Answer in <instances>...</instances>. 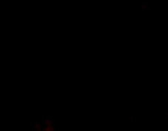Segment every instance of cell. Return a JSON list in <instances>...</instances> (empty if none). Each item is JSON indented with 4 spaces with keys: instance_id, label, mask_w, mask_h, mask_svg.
<instances>
[{
    "instance_id": "obj_1",
    "label": "cell",
    "mask_w": 168,
    "mask_h": 131,
    "mask_svg": "<svg viewBox=\"0 0 168 131\" xmlns=\"http://www.w3.org/2000/svg\"><path fill=\"white\" fill-rule=\"evenodd\" d=\"M43 130H54V126L51 120H47L45 122L44 125H43Z\"/></svg>"
}]
</instances>
